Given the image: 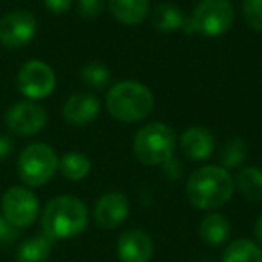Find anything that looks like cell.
<instances>
[{
  "mask_svg": "<svg viewBox=\"0 0 262 262\" xmlns=\"http://www.w3.org/2000/svg\"><path fill=\"white\" fill-rule=\"evenodd\" d=\"M253 232H255V237H257V244L262 248V214L257 217V221H255V228H253Z\"/></svg>",
  "mask_w": 262,
  "mask_h": 262,
  "instance_id": "cell-30",
  "label": "cell"
},
{
  "mask_svg": "<svg viewBox=\"0 0 262 262\" xmlns=\"http://www.w3.org/2000/svg\"><path fill=\"white\" fill-rule=\"evenodd\" d=\"M196 33L207 38L223 36L233 24V6L230 0H200L190 15Z\"/></svg>",
  "mask_w": 262,
  "mask_h": 262,
  "instance_id": "cell-7",
  "label": "cell"
},
{
  "mask_svg": "<svg viewBox=\"0 0 262 262\" xmlns=\"http://www.w3.org/2000/svg\"><path fill=\"white\" fill-rule=\"evenodd\" d=\"M129 215V201L122 192H106L97 200L94 207V219L99 228L113 230L120 226Z\"/></svg>",
  "mask_w": 262,
  "mask_h": 262,
  "instance_id": "cell-11",
  "label": "cell"
},
{
  "mask_svg": "<svg viewBox=\"0 0 262 262\" xmlns=\"http://www.w3.org/2000/svg\"><path fill=\"white\" fill-rule=\"evenodd\" d=\"M81 79L86 86L95 88V90H101L106 88L112 81V74L110 69L101 61H88L86 65H83L81 69Z\"/></svg>",
  "mask_w": 262,
  "mask_h": 262,
  "instance_id": "cell-23",
  "label": "cell"
},
{
  "mask_svg": "<svg viewBox=\"0 0 262 262\" xmlns=\"http://www.w3.org/2000/svg\"><path fill=\"white\" fill-rule=\"evenodd\" d=\"M180 149L192 162H205L214 155L215 139L212 131L203 126H190L180 135Z\"/></svg>",
  "mask_w": 262,
  "mask_h": 262,
  "instance_id": "cell-14",
  "label": "cell"
},
{
  "mask_svg": "<svg viewBox=\"0 0 262 262\" xmlns=\"http://www.w3.org/2000/svg\"><path fill=\"white\" fill-rule=\"evenodd\" d=\"M178 137L165 122H147L133 137V155L142 165H162L174 157Z\"/></svg>",
  "mask_w": 262,
  "mask_h": 262,
  "instance_id": "cell-4",
  "label": "cell"
},
{
  "mask_svg": "<svg viewBox=\"0 0 262 262\" xmlns=\"http://www.w3.org/2000/svg\"><path fill=\"white\" fill-rule=\"evenodd\" d=\"M106 0H77V11L83 18L94 20L104 11Z\"/></svg>",
  "mask_w": 262,
  "mask_h": 262,
  "instance_id": "cell-25",
  "label": "cell"
},
{
  "mask_svg": "<svg viewBox=\"0 0 262 262\" xmlns=\"http://www.w3.org/2000/svg\"><path fill=\"white\" fill-rule=\"evenodd\" d=\"M106 108L115 120L135 124L151 115L155 108V95L140 81L126 79L115 83L106 94Z\"/></svg>",
  "mask_w": 262,
  "mask_h": 262,
  "instance_id": "cell-3",
  "label": "cell"
},
{
  "mask_svg": "<svg viewBox=\"0 0 262 262\" xmlns=\"http://www.w3.org/2000/svg\"><path fill=\"white\" fill-rule=\"evenodd\" d=\"M162 172L167 180H180L183 174V164L176 157H171L165 164H162Z\"/></svg>",
  "mask_w": 262,
  "mask_h": 262,
  "instance_id": "cell-27",
  "label": "cell"
},
{
  "mask_svg": "<svg viewBox=\"0 0 262 262\" xmlns=\"http://www.w3.org/2000/svg\"><path fill=\"white\" fill-rule=\"evenodd\" d=\"M108 8L124 26H139L149 16V0H108Z\"/></svg>",
  "mask_w": 262,
  "mask_h": 262,
  "instance_id": "cell-15",
  "label": "cell"
},
{
  "mask_svg": "<svg viewBox=\"0 0 262 262\" xmlns=\"http://www.w3.org/2000/svg\"><path fill=\"white\" fill-rule=\"evenodd\" d=\"M13 149H15L13 140L8 135H0V162L6 160L13 153Z\"/></svg>",
  "mask_w": 262,
  "mask_h": 262,
  "instance_id": "cell-29",
  "label": "cell"
},
{
  "mask_svg": "<svg viewBox=\"0 0 262 262\" xmlns=\"http://www.w3.org/2000/svg\"><path fill=\"white\" fill-rule=\"evenodd\" d=\"M235 187L244 200L251 203L262 201V169L257 165L243 167L237 174Z\"/></svg>",
  "mask_w": 262,
  "mask_h": 262,
  "instance_id": "cell-19",
  "label": "cell"
},
{
  "mask_svg": "<svg viewBox=\"0 0 262 262\" xmlns=\"http://www.w3.org/2000/svg\"><path fill=\"white\" fill-rule=\"evenodd\" d=\"M59 157L49 144L33 142L26 146L16 160V172L29 189L47 185L58 172Z\"/></svg>",
  "mask_w": 262,
  "mask_h": 262,
  "instance_id": "cell-5",
  "label": "cell"
},
{
  "mask_svg": "<svg viewBox=\"0 0 262 262\" xmlns=\"http://www.w3.org/2000/svg\"><path fill=\"white\" fill-rule=\"evenodd\" d=\"M47 110L36 101H18L6 112V126L20 137L38 135L47 126Z\"/></svg>",
  "mask_w": 262,
  "mask_h": 262,
  "instance_id": "cell-10",
  "label": "cell"
},
{
  "mask_svg": "<svg viewBox=\"0 0 262 262\" xmlns=\"http://www.w3.org/2000/svg\"><path fill=\"white\" fill-rule=\"evenodd\" d=\"M52 243L45 233H38L29 239L22 241L16 248L15 260L16 262H47L52 253Z\"/></svg>",
  "mask_w": 262,
  "mask_h": 262,
  "instance_id": "cell-16",
  "label": "cell"
},
{
  "mask_svg": "<svg viewBox=\"0 0 262 262\" xmlns=\"http://www.w3.org/2000/svg\"><path fill=\"white\" fill-rule=\"evenodd\" d=\"M221 167L235 169L246 162L248 158V146L241 137H232L221 147Z\"/></svg>",
  "mask_w": 262,
  "mask_h": 262,
  "instance_id": "cell-22",
  "label": "cell"
},
{
  "mask_svg": "<svg viewBox=\"0 0 262 262\" xmlns=\"http://www.w3.org/2000/svg\"><path fill=\"white\" fill-rule=\"evenodd\" d=\"M221 262H262V248L255 241L235 239L225 248Z\"/></svg>",
  "mask_w": 262,
  "mask_h": 262,
  "instance_id": "cell-21",
  "label": "cell"
},
{
  "mask_svg": "<svg viewBox=\"0 0 262 262\" xmlns=\"http://www.w3.org/2000/svg\"><path fill=\"white\" fill-rule=\"evenodd\" d=\"M58 171L67 178L69 182H81L84 180L92 171V162L81 151H69L59 158Z\"/></svg>",
  "mask_w": 262,
  "mask_h": 262,
  "instance_id": "cell-20",
  "label": "cell"
},
{
  "mask_svg": "<svg viewBox=\"0 0 262 262\" xmlns=\"http://www.w3.org/2000/svg\"><path fill=\"white\" fill-rule=\"evenodd\" d=\"M185 192L190 205L200 210H217L232 200L235 180L221 165H203L187 178Z\"/></svg>",
  "mask_w": 262,
  "mask_h": 262,
  "instance_id": "cell-1",
  "label": "cell"
},
{
  "mask_svg": "<svg viewBox=\"0 0 262 262\" xmlns=\"http://www.w3.org/2000/svg\"><path fill=\"white\" fill-rule=\"evenodd\" d=\"M153 253V239L140 228L126 230L117 241V257L120 262H151Z\"/></svg>",
  "mask_w": 262,
  "mask_h": 262,
  "instance_id": "cell-12",
  "label": "cell"
},
{
  "mask_svg": "<svg viewBox=\"0 0 262 262\" xmlns=\"http://www.w3.org/2000/svg\"><path fill=\"white\" fill-rule=\"evenodd\" d=\"M101 113V101L92 92H76L63 104V119L72 126H86Z\"/></svg>",
  "mask_w": 262,
  "mask_h": 262,
  "instance_id": "cell-13",
  "label": "cell"
},
{
  "mask_svg": "<svg viewBox=\"0 0 262 262\" xmlns=\"http://www.w3.org/2000/svg\"><path fill=\"white\" fill-rule=\"evenodd\" d=\"M16 86L26 99L41 101L54 92L56 72L49 63L41 59H29L20 67L16 74Z\"/></svg>",
  "mask_w": 262,
  "mask_h": 262,
  "instance_id": "cell-8",
  "label": "cell"
},
{
  "mask_svg": "<svg viewBox=\"0 0 262 262\" xmlns=\"http://www.w3.org/2000/svg\"><path fill=\"white\" fill-rule=\"evenodd\" d=\"M232 225L223 214H207L200 223V235L210 246H221L228 241Z\"/></svg>",
  "mask_w": 262,
  "mask_h": 262,
  "instance_id": "cell-17",
  "label": "cell"
},
{
  "mask_svg": "<svg viewBox=\"0 0 262 262\" xmlns=\"http://www.w3.org/2000/svg\"><path fill=\"white\" fill-rule=\"evenodd\" d=\"M74 0H43V6L47 11H51L52 15H61L67 13L72 8Z\"/></svg>",
  "mask_w": 262,
  "mask_h": 262,
  "instance_id": "cell-28",
  "label": "cell"
},
{
  "mask_svg": "<svg viewBox=\"0 0 262 262\" xmlns=\"http://www.w3.org/2000/svg\"><path fill=\"white\" fill-rule=\"evenodd\" d=\"M38 20L31 11L15 9L0 18V45L6 49H22L34 40Z\"/></svg>",
  "mask_w": 262,
  "mask_h": 262,
  "instance_id": "cell-9",
  "label": "cell"
},
{
  "mask_svg": "<svg viewBox=\"0 0 262 262\" xmlns=\"http://www.w3.org/2000/svg\"><path fill=\"white\" fill-rule=\"evenodd\" d=\"M0 214L18 230L29 228L40 215V200L26 185H13L2 194Z\"/></svg>",
  "mask_w": 262,
  "mask_h": 262,
  "instance_id": "cell-6",
  "label": "cell"
},
{
  "mask_svg": "<svg viewBox=\"0 0 262 262\" xmlns=\"http://www.w3.org/2000/svg\"><path fill=\"white\" fill-rule=\"evenodd\" d=\"M20 235V230L16 226H13L4 215L0 214V244L9 246V244L16 243Z\"/></svg>",
  "mask_w": 262,
  "mask_h": 262,
  "instance_id": "cell-26",
  "label": "cell"
},
{
  "mask_svg": "<svg viewBox=\"0 0 262 262\" xmlns=\"http://www.w3.org/2000/svg\"><path fill=\"white\" fill-rule=\"evenodd\" d=\"M90 215L83 200L70 194L56 196L41 212V232L52 241H67L86 230Z\"/></svg>",
  "mask_w": 262,
  "mask_h": 262,
  "instance_id": "cell-2",
  "label": "cell"
},
{
  "mask_svg": "<svg viewBox=\"0 0 262 262\" xmlns=\"http://www.w3.org/2000/svg\"><path fill=\"white\" fill-rule=\"evenodd\" d=\"M198 262H215L214 258H210V257H203V258H200Z\"/></svg>",
  "mask_w": 262,
  "mask_h": 262,
  "instance_id": "cell-31",
  "label": "cell"
},
{
  "mask_svg": "<svg viewBox=\"0 0 262 262\" xmlns=\"http://www.w3.org/2000/svg\"><path fill=\"white\" fill-rule=\"evenodd\" d=\"M187 15L174 4H158L151 13V24L160 33H174L182 29Z\"/></svg>",
  "mask_w": 262,
  "mask_h": 262,
  "instance_id": "cell-18",
  "label": "cell"
},
{
  "mask_svg": "<svg viewBox=\"0 0 262 262\" xmlns=\"http://www.w3.org/2000/svg\"><path fill=\"white\" fill-rule=\"evenodd\" d=\"M243 16L250 29L262 34V0H244Z\"/></svg>",
  "mask_w": 262,
  "mask_h": 262,
  "instance_id": "cell-24",
  "label": "cell"
}]
</instances>
